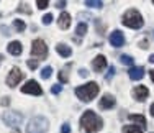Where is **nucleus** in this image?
Here are the masks:
<instances>
[{
  "label": "nucleus",
  "mask_w": 154,
  "mask_h": 133,
  "mask_svg": "<svg viewBox=\"0 0 154 133\" xmlns=\"http://www.w3.org/2000/svg\"><path fill=\"white\" fill-rule=\"evenodd\" d=\"M103 127V120L92 110H85L80 117V130L82 133H97Z\"/></svg>",
  "instance_id": "nucleus-1"
},
{
  "label": "nucleus",
  "mask_w": 154,
  "mask_h": 133,
  "mask_svg": "<svg viewBox=\"0 0 154 133\" xmlns=\"http://www.w3.org/2000/svg\"><path fill=\"white\" fill-rule=\"evenodd\" d=\"M98 94V84L97 82H87L84 86L75 89V95L82 102H90L94 97H97Z\"/></svg>",
  "instance_id": "nucleus-2"
},
{
  "label": "nucleus",
  "mask_w": 154,
  "mask_h": 133,
  "mask_svg": "<svg viewBox=\"0 0 154 133\" xmlns=\"http://www.w3.org/2000/svg\"><path fill=\"white\" fill-rule=\"evenodd\" d=\"M122 21H123L125 27L133 28V30H138V28H141L143 25H144V20H143L141 13H139L138 10H134V8L126 10L125 15H123V20Z\"/></svg>",
  "instance_id": "nucleus-3"
},
{
  "label": "nucleus",
  "mask_w": 154,
  "mask_h": 133,
  "mask_svg": "<svg viewBox=\"0 0 154 133\" xmlns=\"http://www.w3.org/2000/svg\"><path fill=\"white\" fill-rule=\"evenodd\" d=\"M49 128V122L46 117H33L26 125V133H46Z\"/></svg>",
  "instance_id": "nucleus-4"
},
{
  "label": "nucleus",
  "mask_w": 154,
  "mask_h": 133,
  "mask_svg": "<svg viewBox=\"0 0 154 133\" xmlns=\"http://www.w3.org/2000/svg\"><path fill=\"white\" fill-rule=\"evenodd\" d=\"M31 54L36 58H39V61H43V59H46L48 56V46L46 43L43 41V40H35L31 44Z\"/></svg>",
  "instance_id": "nucleus-5"
},
{
  "label": "nucleus",
  "mask_w": 154,
  "mask_h": 133,
  "mask_svg": "<svg viewBox=\"0 0 154 133\" xmlns=\"http://www.w3.org/2000/svg\"><path fill=\"white\" fill-rule=\"evenodd\" d=\"M21 92L23 94H33V95H43V89L39 87V84L36 81H28L23 87H21Z\"/></svg>",
  "instance_id": "nucleus-6"
},
{
  "label": "nucleus",
  "mask_w": 154,
  "mask_h": 133,
  "mask_svg": "<svg viewBox=\"0 0 154 133\" xmlns=\"http://www.w3.org/2000/svg\"><path fill=\"white\" fill-rule=\"evenodd\" d=\"M21 79H23V72H21L18 68H13L12 71L8 72V76H7V86H8V87H15Z\"/></svg>",
  "instance_id": "nucleus-7"
},
{
  "label": "nucleus",
  "mask_w": 154,
  "mask_h": 133,
  "mask_svg": "<svg viewBox=\"0 0 154 133\" xmlns=\"http://www.w3.org/2000/svg\"><path fill=\"white\" fill-rule=\"evenodd\" d=\"M3 122L7 125H10V127H17V125H20L23 122V115L18 112H7L3 115Z\"/></svg>",
  "instance_id": "nucleus-8"
},
{
  "label": "nucleus",
  "mask_w": 154,
  "mask_h": 133,
  "mask_svg": "<svg viewBox=\"0 0 154 133\" xmlns=\"http://www.w3.org/2000/svg\"><path fill=\"white\" fill-rule=\"evenodd\" d=\"M110 43H112V46H115V48L123 46V44H125V36H123V33L120 31V30H115V31L110 35Z\"/></svg>",
  "instance_id": "nucleus-9"
},
{
  "label": "nucleus",
  "mask_w": 154,
  "mask_h": 133,
  "mask_svg": "<svg viewBox=\"0 0 154 133\" xmlns=\"http://www.w3.org/2000/svg\"><path fill=\"white\" fill-rule=\"evenodd\" d=\"M148 95H149V90H148V87H146V86H136L133 89V97L136 99V100H139V102L146 100Z\"/></svg>",
  "instance_id": "nucleus-10"
},
{
  "label": "nucleus",
  "mask_w": 154,
  "mask_h": 133,
  "mask_svg": "<svg viewBox=\"0 0 154 133\" xmlns=\"http://www.w3.org/2000/svg\"><path fill=\"white\" fill-rule=\"evenodd\" d=\"M115 103H116V100H115V97H113L112 94H105L103 97L100 99V109H103V110H108V109H113L115 107Z\"/></svg>",
  "instance_id": "nucleus-11"
},
{
  "label": "nucleus",
  "mask_w": 154,
  "mask_h": 133,
  "mask_svg": "<svg viewBox=\"0 0 154 133\" xmlns=\"http://www.w3.org/2000/svg\"><path fill=\"white\" fill-rule=\"evenodd\" d=\"M130 74V79L131 81H139L144 77V68H141V66H133V68L128 71Z\"/></svg>",
  "instance_id": "nucleus-12"
},
{
  "label": "nucleus",
  "mask_w": 154,
  "mask_h": 133,
  "mask_svg": "<svg viewBox=\"0 0 154 133\" xmlns=\"http://www.w3.org/2000/svg\"><path fill=\"white\" fill-rule=\"evenodd\" d=\"M105 66H107V58H105L103 54H98V56L94 59V62H92L94 71H97V72H100L102 69H105Z\"/></svg>",
  "instance_id": "nucleus-13"
},
{
  "label": "nucleus",
  "mask_w": 154,
  "mask_h": 133,
  "mask_svg": "<svg viewBox=\"0 0 154 133\" xmlns=\"http://www.w3.org/2000/svg\"><path fill=\"white\" fill-rule=\"evenodd\" d=\"M57 25H59V28H61V30H67L69 27H71V15L66 13V12H62V13L59 15Z\"/></svg>",
  "instance_id": "nucleus-14"
},
{
  "label": "nucleus",
  "mask_w": 154,
  "mask_h": 133,
  "mask_svg": "<svg viewBox=\"0 0 154 133\" xmlns=\"http://www.w3.org/2000/svg\"><path fill=\"white\" fill-rule=\"evenodd\" d=\"M7 49H8V53L13 54V56H20L21 51H23V48H21V43L20 41H12V43H8Z\"/></svg>",
  "instance_id": "nucleus-15"
},
{
  "label": "nucleus",
  "mask_w": 154,
  "mask_h": 133,
  "mask_svg": "<svg viewBox=\"0 0 154 133\" xmlns=\"http://www.w3.org/2000/svg\"><path fill=\"white\" fill-rule=\"evenodd\" d=\"M56 51L61 54L62 58H69V56L72 54V49L67 46V44H64V43H59V44H57V46H56Z\"/></svg>",
  "instance_id": "nucleus-16"
},
{
  "label": "nucleus",
  "mask_w": 154,
  "mask_h": 133,
  "mask_svg": "<svg viewBox=\"0 0 154 133\" xmlns=\"http://www.w3.org/2000/svg\"><path fill=\"white\" fill-rule=\"evenodd\" d=\"M128 118H130L131 122H136L138 127H141L143 130L146 128V118H144V115H134V113H133V115H130Z\"/></svg>",
  "instance_id": "nucleus-17"
},
{
  "label": "nucleus",
  "mask_w": 154,
  "mask_h": 133,
  "mask_svg": "<svg viewBox=\"0 0 154 133\" xmlns=\"http://www.w3.org/2000/svg\"><path fill=\"white\" fill-rule=\"evenodd\" d=\"M123 133H143V128L138 125H126L123 127Z\"/></svg>",
  "instance_id": "nucleus-18"
},
{
  "label": "nucleus",
  "mask_w": 154,
  "mask_h": 133,
  "mask_svg": "<svg viewBox=\"0 0 154 133\" xmlns=\"http://www.w3.org/2000/svg\"><path fill=\"white\" fill-rule=\"evenodd\" d=\"M120 61H122V64H125V66H131V68H133L134 59L131 58V56H128V54H122V56H120Z\"/></svg>",
  "instance_id": "nucleus-19"
},
{
  "label": "nucleus",
  "mask_w": 154,
  "mask_h": 133,
  "mask_svg": "<svg viewBox=\"0 0 154 133\" xmlns=\"http://www.w3.org/2000/svg\"><path fill=\"white\" fill-rule=\"evenodd\" d=\"M75 33H77V36H85V33H87V25L85 23H79L77 25V28H75Z\"/></svg>",
  "instance_id": "nucleus-20"
},
{
  "label": "nucleus",
  "mask_w": 154,
  "mask_h": 133,
  "mask_svg": "<svg viewBox=\"0 0 154 133\" xmlns=\"http://www.w3.org/2000/svg\"><path fill=\"white\" fill-rule=\"evenodd\" d=\"M13 25H15V28H17L18 33H23L25 28H26V25H25L23 20H15V21H13Z\"/></svg>",
  "instance_id": "nucleus-21"
},
{
  "label": "nucleus",
  "mask_w": 154,
  "mask_h": 133,
  "mask_svg": "<svg viewBox=\"0 0 154 133\" xmlns=\"http://www.w3.org/2000/svg\"><path fill=\"white\" fill-rule=\"evenodd\" d=\"M51 74H53V68H51V66H46V68L41 69V77L43 79H49Z\"/></svg>",
  "instance_id": "nucleus-22"
},
{
  "label": "nucleus",
  "mask_w": 154,
  "mask_h": 133,
  "mask_svg": "<svg viewBox=\"0 0 154 133\" xmlns=\"http://www.w3.org/2000/svg\"><path fill=\"white\" fill-rule=\"evenodd\" d=\"M87 7H94V8H102L103 7V2H97V0H85Z\"/></svg>",
  "instance_id": "nucleus-23"
},
{
  "label": "nucleus",
  "mask_w": 154,
  "mask_h": 133,
  "mask_svg": "<svg viewBox=\"0 0 154 133\" xmlns=\"http://www.w3.org/2000/svg\"><path fill=\"white\" fill-rule=\"evenodd\" d=\"M26 64H28V68H30V69H36V68H38V64H39V59H28Z\"/></svg>",
  "instance_id": "nucleus-24"
},
{
  "label": "nucleus",
  "mask_w": 154,
  "mask_h": 133,
  "mask_svg": "<svg viewBox=\"0 0 154 133\" xmlns=\"http://www.w3.org/2000/svg\"><path fill=\"white\" fill-rule=\"evenodd\" d=\"M61 90H62V86H61V84H54V86L53 87H51V92H53V94H61Z\"/></svg>",
  "instance_id": "nucleus-25"
},
{
  "label": "nucleus",
  "mask_w": 154,
  "mask_h": 133,
  "mask_svg": "<svg viewBox=\"0 0 154 133\" xmlns=\"http://www.w3.org/2000/svg\"><path fill=\"white\" fill-rule=\"evenodd\" d=\"M113 76H115V68H113V66H110V68H108V72H107V76H105V79L110 81Z\"/></svg>",
  "instance_id": "nucleus-26"
},
{
  "label": "nucleus",
  "mask_w": 154,
  "mask_h": 133,
  "mask_svg": "<svg viewBox=\"0 0 154 133\" xmlns=\"http://www.w3.org/2000/svg\"><path fill=\"white\" fill-rule=\"evenodd\" d=\"M51 21H53V15H51V13H46L45 17H43V23H45V25H49Z\"/></svg>",
  "instance_id": "nucleus-27"
},
{
  "label": "nucleus",
  "mask_w": 154,
  "mask_h": 133,
  "mask_svg": "<svg viewBox=\"0 0 154 133\" xmlns=\"http://www.w3.org/2000/svg\"><path fill=\"white\" fill-rule=\"evenodd\" d=\"M36 5H38V8H46V7L48 5H49V2H48V0H41V2H39V0H38V2H36Z\"/></svg>",
  "instance_id": "nucleus-28"
},
{
  "label": "nucleus",
  "mask_w": 154,
  "mask_h": 133,
  "mask_svg": "<svg viewBox=\"0 0 154 133\" xmlns=\"http://www.w3.org/2000/svg\"><path fill=\"white\" fill-rule=\"evenodd\" d=\"M59 81H61V82H67V81H69L67 74H66L64 71H61V72H59Z\"/></svg>",
  "instance_id": "nucleus-29"
},
{
  "label": "nucleus",
  "mask_w": 154,
  "mask_h": 133,
  "mask_svg": "<svg viewBox=\"0 0 154 133\" xmlns=\"http://www.w3.org/2000/svg\"><path fill=\"white\" fill-rule=\"evenodd\" d=\"M61 133H71V127H69L67 123H64L61 127Z\"/></svg>",
  "instance_id": "nucleus-30"
},
{
  "label": "nucleus",
  "mask_w": 154,
  "mask_h": 133,
  "mask_svg": "<svg viewBox=\"0 0 154 133\" xmlns=\"http://www.w3.org/2000/svg\"><path fill=\"white\" fill-rule=\"evenodd\" d=\"M79 74H80L82 77H87V76H89V71H87V69H80Z\"/></svg>",
  "instance_id": "nucleus-31"
},
{
  "label": "nucleus",
  "mask_w": 154,
  "mask_h": 133,
  "mask_svg": "<svg viewBox=\"0 0 154 133\" xmlns=\"http://www.w3.org/2000/svg\"><path fill=\"white\" fill-rule=\"evenodd\" d=\"M66 5H67L66 2H56V7H57V8H64Z\"/></svg>",
  "instance_id": "nucleus-32"
},
{
  "label": "nucleus",
  "mask_w": 154,
  "mask_h": 133,
  "mask_svg": "<svg viewBox=\"0 0 154 133\" xmlns=\"http://www.w3.org/2000/svg\"><path fill=\"white\" fill-rule=\"evenodd\" d=\"M8 103H10V97H3V100H2V105H8Z\"/></svg>",
  "instance_id": "nucleus-33"
},
{
  "label": "nucleus",
  "mask_w": 154,
  "mask_h": 133,
  "mask_svg": "<svg viewBox=\"0 0 154 133\" xmlns=\"http://www.w3.org/2000/svg\"><path fill=\"white\" fill-rule=\"evenodd\" d=\"M2 31H3V35H5V36L10 35V33H8V28H7V27H2Z\"/></svg>",
  "instance_id": "nucleus-34"
},
{
  "label": "nucleus",
  "mask_w": 154,
  "mask_h": 133,
  "mask_svg": "<svg viewBox=\"0 0 154 133\" xmlns=\"http://www.w3.org/2000/svg\"><path fill=\"white\" fill-rule=\"evenodd\" d=\"M141 48H148V41H146V40H144V41H141Z\"/></svg>",
  "instance_id": "nucleus-35"
},
{
  "label": "nucleus",
  "mask_w": 154,
  "mask_h": 133,
  "mask_svg": "<svg viewBox=\"0 0 154 133\" xmlns=\"http://www.w3.org/2000/svg\"><path fill=\"white\" fill-rule=\"evenodd\" d=\"M149 62H154V54H151V56H149Z\"/></svg>",
  "instance_id": "nucleus-36"
},
{
  "label": "nucleus",
  "mask_w": 154,
  "mask_h": 133,
  "mask_svg": "<svg viewBox=\"0 0 154 133\" xmlns=\"http://www.w3.org/2000/svg\"><path fill=\"white\" fill-rule=\"evenodd\" d=\"M151 115L154 117V103H152V105H151Z\"/></svg>",
  "instance_id": "nucleus-37"
},
{
  "label": "nucleus",
  "mask_w": 154,
  "mask_h": 133,
  "mask_svg": "<svg viewBox=\"0 0 154 133\" xmlns=\"http://www.w3.org/2000/svg\"><path fill=\"white\" fill-rule=\"evenodd\" d=\"M151 79L154 81V69H152V71H151Z\"/></svg>",
  "instance_id": "nucleus-38"
},
{
  "label": "nucleus",
  "mask_w": 154,
  "mask_h": 133,
  "mask_svg": "<svg viewBox=\"0 0 154 133\" xmlns=\"http://www.w3.org/2000/svg\"><path fill=\"white\" fill-rule=\"evenodd\" d=\"M2 61H3V56H2V54H0V64H2Z\"/></svg>",
  "instance_id": "nucleus-39"
},
{
  "label": "nucleus",
  "mask_w": 154,
  "mask_h": 133,
  "mask_svg": "<svg viewBox=\"0 0 154 133\" xmlns=\"http://www.w3.org/2000/svg\"><path fill=\"white\" fill-rule=\"evenodd\" d=\"M12 133H18V130H13V131H12Z\"/></svg>",
  "instance_id": "nucleus-40"
},
{
  "label": "nucleus",
  "mask_w": 154,
  "mask_h": 133,
  "mask_svg": "<svg viewBox=\"0 0 154 133\" xmlns=\"http://www.w3.org/2000/svg\"><path fill=\"white\" fill-rule=\"evenodd\" d=\"M152 3H154V2H152Z\"/></svg>",
  "instance_id": "nucleus-41"
}]
</instances>
